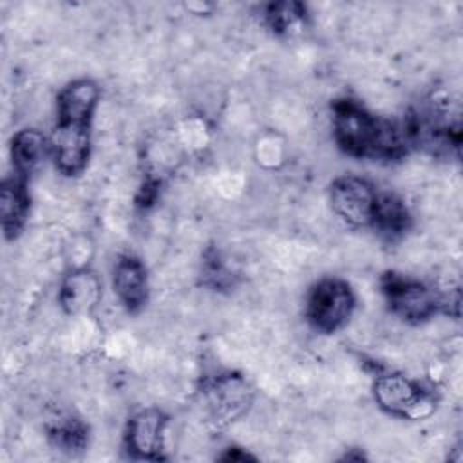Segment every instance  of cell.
Here are the masks:
<instances>
[{
	"label": "cell",
	"mask_w": 463,
	"mask_h": 463,
	"mask_svg": "<svg viewBox=\"0 0 463 463\" xmlns=\"http://www.w3.org/2000/svg\"><path fill=\"white\" fill-rule=\"evenodd\" d=\"M99 282L92 273H71L60 289V302L67 313H85L99 302Z\"/></svg>",
	"instance_id": "obj_11"
},
{
	"label": "cell",
	"mask_w": 463,
	"mask_h": 463,
	"mask_svg": "<svg viewBox=\"0 0 463 463\" xmlns=\"http://www.w3.org/2000/svg\"><path fill=\"white\" fill-rule=\"evenodd\" d=\"M29 212V195L24 179L14 177L2 183L0 190V213L2 228L7 239H13L22 230Z\"/></svg>",
	"instance_id": "obj_10"
},
{
	"label": "cell",
	"mask_w": 463,
	"mask_h": 463,
	"mask_svg": "<svg viewBox=\"0 0 463 463\" xmlns=\"http://www.w3.org/2000/svg\"><path fill=\"white\" fill-rule=\"evenodd\" d=\"M333 212L351 226L373 224L378 194L373 184L362 177L345 175L331 184L329 192Z\"/></svg>",
	"instance_id": "obj_5"
},
{
	"label": "cell",
	"mask_w": 463,
	"mask_h": 463,
	"mask_svg": "<svg viewBox=\"0 0 463 463\" xmlns=\"http://www.w3.org/2000/svg\"><path fill=\"white\" fill-rule=\"evenodd\" d=\"M51 438H52L54 445L60 447L61 450L81 449L85 445V429L78 421L69 420V421L54 427L51 430Z\"/></svg>",
	"instance_id": "obj_16"
},
{
	"label": "cell",
	"mask_w": 463,
	"mask_h": 463,
	"mask_svg": "<svg viewBox=\"0 0 463 463\" xmlns=\"http://www.w3.org/2000/svg\"><path fill=\"white\" fill-rule=\"evenodd\" d=\"M114 289L123 306L130 311L139 309L146 302V271L139 259L125 255L116 262Z\"/></svg>",
	"instance_id": "obj_8"
},
{
	"label": "cell",
	"mask_w": 463,
	"mask_h": 463,
	"mask_svg": "<svg viewBox=\"0 0 463 463\" xmlns=\"http://www.w3.org/2000/svg\"><path fill=\"white\" fill-rule=\"evenodd\" d=\"M306 18V11L300 4L295 2H279L268 5L266 20L269 27L279 34H289L297 31Z\"/></svg>",
	"instance_id": "obj_15"
},
{
	"label": "cell",
	"mask_w": 463,
	"mask_h": 463,
	"mask_svg": "<svg viewBox=\"0 0 463 463\" xmlns=\"http://www.w3.org/2000/svg\"><path fill=\"white\" fill-rule=\"evenodd\" d=\"M374 398L387 412L423 418L432 411L430 396L412 380L403 374H382L374 382Z\"/></svg>",
	"instance_id": "obj_4"
},
{
	"label": "cell",
	"mask_w": 463,
	"mask_h": 463,
	"mask_svg": "<svg viewBox=\"0 0 463 463\" xmlns=\"http://www.w3.org/2000/svg\"><path fill=\"white\" fill-rule=\"evenodd\" d=\"M382 289L391 309L411 322H421L434 315L441 300L436 297L434 289L420 280L402 277L396 273H387L382 282Z\"/></svg>",
	"instance_id": "obj_3"
},
{
	"label": "cell",
	"mask_w": 463,
	"mask_h": 463,
	"mask_svg": "<svg viewBox=\"0 0 463 463\" xmlns=\"http://www.w3.org/2000/svg\"><path fill=\"white\" fill-rule=\"evenodd\" d=\"M333 134L340 148L354 157L396 159L411 143L405 125L380 119L353 99L333 105Z\"/></svg>",
	"instance_id": "obj_1"
},
{
	"label": "cell",
	"mask_w": 463,
	"mask_h": 463,
	"mask_svg": "<svg viewBox=\"0 0 463 463\" xmlns=\"http://www.w3.org/2000/svg\"><path fill=\"white\" fill-rule=\"evenodd\" d=\"M99 99V89L90 80L69 83L58 96V119L90 121Z\"/></svg>",
	"instance_id": "obj_9"
},
{
	"label": "cell",
	"mask_w": 463,
	"mask_h": 463,
	"mask_svg": "<svg viewBox=\"0 0 463 463\" xmlns=\"http://www.w3.org/2000/svg\"><path fill=\"white\" fill-rule=\"evenodd\" d=\"M45 156V137L38 130H20L13 137L11 157L14 165L16 177L25 179Z\"/></svg>",
	"instance_id": "obj_12"
},
{
	"label": "cell",
	"mask_w": 463,
	"mask_h": 463,
	"mask_svg": "<svg viewBox=\"0 0 463 463\" xmlns=\"http://www.w3.org/2000/svg\"><path fill=\"white\" fill-rule=\"evenodd\" d=\"M51 145L56 166L63 174H80L90 152V121L58 119Z\"/></svg>",
	"instance_id": "obj_6"
},
{
	"label": "cell",
	"mask_w": 463,
	"mask_h": 463,
	"mask_svg": "<svg viewBox=\"0 0 463 463\" xmlns=\"http://www.w3.org/2000/svg\"><path fill=\"white\" fill-rule=\"evenodd\" d=\"M212 405L215 407L217 414L235 416L239 414L248 403V389L246 383L239 378L224 376L219 378L212 387Z\"/></svg>",
	"instance_id": "obj_14"
},
{
	"label": "cell",
	"mask_w": 463,
	"mask_h": 463,
	"mask_svg": "<svg viewBox=\"0 0 463 463\" xmlns=\"http://www.w3.org/2000/svg\"><path fill=\"white\" fill-rule=\"evenodd\" d=\"M354 309V295L340 279H324L309 293L307 318L322 333L340 329Z\"/></svg>",
	"instance_id": "obj_2"
},
{
	"label": "cell",
	"mask_w": 463,
	"mask_h": 463,
	"mask_svg": "<svg viewBox=\"0 0 463 463\" xmlns=\"http://www.w3.org/2000/svg\"><path fill=\"white\" fill-rule=\"evenodd\" d=\"M168 418L159 409H145L127 425L125 443L137 459H161L165 450V429Z\"/></svg>",
	"instance_id": "obj_7"
},
{
	"label": "cell",
	"mask_w": 463,
	"mask_h": 463,
	"mask_svg": "<svg viewBox=\"0 0 463 463\" xmlns=\"http://www.w3.org/2000/svg\"><path fill=\"white\" fill-rule=\"evenodd\" d=\"M409 222H411V217H409V212L402 199H398L392 194L378 195L373 226L380 233H383L387 237L402 235L409 228Z\"/></svg>",
	"instance_id": "obj_13"
}]
</instances>
